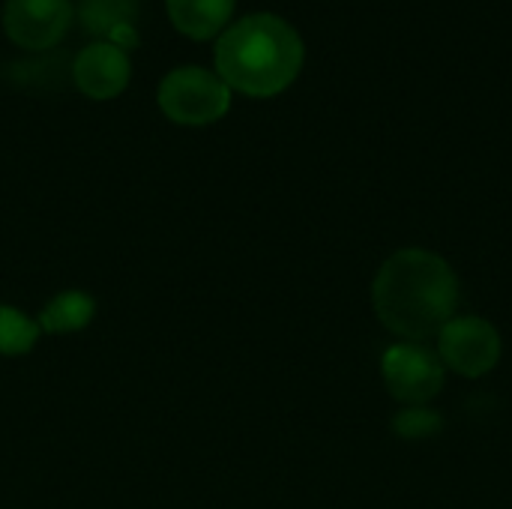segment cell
Instances as JSON below:
<instances>
[{"instance_id":"cell-5","label":"cell","mask_w":512,"mask_h":509,"mask_svg":"<svg viewBox=\"0 0 512 509\" xmlns=\"http://www.w3.org/2000/svg\"><path fill=\"white\" fill-rule=\"evenodd\" d=\"M381 375L393 399L405 405H426L444 387V363L420 342H399L381 360Z\"/></svg>"},{"instance_id":"cell-9","label":"cell","mask_w":512,"mask_h":509,"mask_svg":"<svg viewBox=\"0 0 512 509\" xmlns=\"http://www.w3.org/2000/svg\"><path fill=\"white\" fill-rule=\"evenodd\" d=\"M96 315V303L84 291H63L57 294L39 315V330L45 333H75L84 330Z\"/></svg>"},{"instance_id":"cell-7","label":"cell","mask_w":512,"mask_h":509,"mask_svg":"<svg viewBox=\"0 0 512 509\" xmlns=\"http://www.w3.org/2000/svg\"><path fill=\"white\" fill-rule=\"evenodd\" d=\"M72 78L90 99H111L129 84V57L114 42H90L72 63Z\"/></svg>"},{"instance_id":"cell-8","label":"cell","mask_w":512,"mask_h":509,"mask_svg":"<svg viewBox=\"0 0 512 509\" xmlns=\"http://www.w3.org/2000/svg\"><path fill=\"white\" fill-rule=\"evenodd\" d=\"M168 15L192 39H210L234 12V0H165Z\"/></svg>"},{"instance_id":"cell-10","label":"cell","mask_w":512,"mask_h":509,"mask_svg":"<svg viewBox=\"0 0 512 509\" xmlns=\"http://www.w3.org/2000/svg\"><path fill=\"white\" fill-rule=\"evenodd\" d=\"M132 15H135L132 0H81V18L96 33H111V36L126 33V39L135 42V33L126 30V21Z\"/></svg>"},{"instance_id":"cell-1","label":"cell","mask_w":512,"mask_h":509,"mask_svg":"<svg viewBox=\"0 0 512 509\" xmlns=\"http://www.w3.org/2000/svg\"><path fill=\"white\" fill-rule=\"evenodd\" d=\"M372 306L390 333L423 345L456 318L459 279L441 255L417 246L399 249L372 282Z\"/></svg>"},{"instance_id":"cell-12","label":"cell","mask_w":512,"mask_h":509,"mask_svg":"<svg viewBox=\"0 0 512 509\" xmlns=\"http://www.w3.org/2000/svg\"><path fill=\"white\" fill-rule=\"evenodd\" d=\"M444 426V420L432 408H408L393 420V429L402 438H429Z\"/></svg>"},{"instance_id":"cell-2","label":"cell","mask_w":512,"mask_h":509,"mask_svg":"<svg viewBox=\"0 0 512 509\" xmlns=\"http://www.w3.org/2000/svg\"><path fill=\"white\" fill-rule=\"evenodd\" d=\"M300 33L279 15L258 12L231 24L216 39L219 78L246 96H276L303 69Z\"/></svg>"},{"instance_id":"cell-3","label":"cell","mask_w":512,"mask_h":509,"mask_svg":"<svg viewBox=\"0 0 512 509\" xmlns=\"http://www.w3.org/2000/svg\"><path fill=\"white\" fill-rule=\"evenodd\" d=\"M231 105V87L207 69L180 66L159 84V108L165 117L183 126H204L225 117Z\"/></svg>"},{"instance_id":"cell-4","label":"cell","mask_w":512,"mask_h":509,"mask_svg":"<svg viewBox=\"0 0 512 509\" xmlns=\"http://www.w3.org/2000/svg\"><path fill=\"white\" fill-rule=\"evenodd\" d=\"M441 363L465 378H483L501 360V333L480 315H456L438 333Z\"/></svg>"},{"instance_id":"cell-6","label":"cell","mask_w":512,"mask_h":509,"mask_svg":"<svg viewBox=\"0 0 512 509\" xmlns=\"http://www.w3.org/2000/svg\"><path fill=\"white\" fill-rule=\"evenodd\" d=\"M72 24V0H6L3 27L21 48H51Z\"/></svg>"},{"instance_id":"cell-11","label":"cell","mask_w":512,"mask_h":509,"mask_svg":"<svg viewBox=\"0 0 512 509\" xmlns=\"http://www.w3.org/2000/svg\"><path fill=\"white\" fill-rule=\"evenodd\" d=\"M39 324L30 321L24 312L12 309V306H0V354L6 357H18L27 354L36 339H39Z\"/></svg>"}]
</instances>
